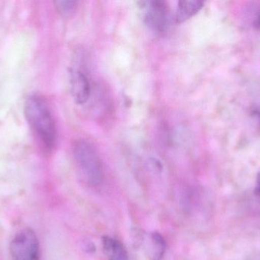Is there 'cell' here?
<instances>
[{"mask_svg": "<svg viewBox=\"0 0 260 260\" xmlns=\"http://www.w3.org/2000/svg\"><path fill=\"white\" fill-rule=\"evenodd\" d=\"M24 113L44 151H53L56 146V127L45 99L39 95H30L24 102Z\"/></svg>", "mask_w": 260, "mask_h": 260, "instance_id": "obj_1", "label": "cell"}, {"mask_svg": "<svg viewBox=\"0 0 260 260\" xmlns=\"http://www.w3.org/2000/svg\"><path fill=\"white\" fill-rule=\"evenodd\" d=\"M73 154L83 180L89 186H99L103 181V166L92 145L87 140H77L73 146Z\"/></svg>", "mask_w": 260, "mask_h": 260, "instance_id": "obj_2", "label": "cell"}, {"mask_svg": "<svg viewBox=\"0 0 260 260\" xmlns=\"http://www.w3.org/2000/svg\"><path fill=\"white\" fill-rule=\"evenodd\" d=\"M14 260H40V244L32 229L23 228L15 234L9 246Z\"/></svg>", "mask_w": 260, "mask_h": 260, "instance_id": "obj_3", "label": "cell"}, {"mask_svg": "<svg viewBox=\"0 0 260 260\" xmlns=\"http://www.w3.org/2000/svg\"><path fill=\"white\" fill-rule=\"evenodd\" d=\"M145 24L155 33L166 32L170 24V10L165 1L141 2Z\"/></svg>", "mask_w": 260, "mask_h": 260, "instance_id": "obj_4", "label": "cell"}, {"mask_svg": "<svg viewBox=\"0 0 260 260\" xmlns=\"http://www.w3.org/2000/svg\"><path fill=\"white\" fill-rule=\"evenodd\" d=\"M70 90L75 102L79 105L86 103L91 93V83L85 73L71 69L70 72Z\"/></svg>", "mask_w": 260, "mask_h": 260, "instance_id": "obj_5", "label": "cell"}, {"mask_svg": "<svg viewBox=\"0 0 260 260\" xmlns=\"http://www.w3.org/2000/svg\"><path fill=\"white\" fill-rule=\"evenodd\" d=\"M103 247L105 254L109 260H129L127 251L118 240L111 237L103 238Z\"/></svg>", "mask_w": 260, "mask_h": 260, "instance_id": "obj_6", "label": "cell"}, {"mask_svg": "<svg viewBox=\"0 0 260 260\" xmlns=\"http://www.w3.org/2000/svg\"><path fill=\"white\" fill-rule=\"evenodd\" d=\"M204 6V3L197 0L179 2L176 12V21L182 23L197 15Z\"/></svg>", "mask_w": 260, "mask_h": 260, "instance_id": "obj_7", "label": "cell"}, {"mask_svg": "<svg viewBox=\"0 0 260 260\" xmlns=\"http://www.w3.org/2000/svg\"><path fill=\"white\" fill-rule=\"evenodd\" d=\"M150 258L152 260H160L166 250V242L160 234L153 232L148 239V247Z\"/></svg>", "mask_w": 260, "mask_h": 260, "instance_id": "obj_8", "label": "cell"}, {"mask_svg": "<svg viewBox=\"0 0 260 260\" xmlns=\"http://www.w3.org/2000/svg\"><path fill=\"white\" fill-rule=\"evenodd\" d=\"M56 11L62 17H69L74 13L78 6L77 1H55Z\"/></svg>", "mask_w": 260, "mask_h": 260, "instance_id": "obj_9", "label": "cell"}, {"mask_svg": "<svg viewBox=\"0 0 260 260\" xmlns=\"http://www.w3.org/2000/svg\"><path fill=\"white\" fill-rule=\"evenodd\" d=\"M254 194L256 196L260 197V170L256 177V186H255Z\"/></svg>", "mask_w": 260, "mask_h": 260, "instance_id": "obj_10", "label": "cell"}, {"mask_svg": "<svg viewBox=\"0 0 260 260\" xmlns=\"http://www.w3.org/2000/svg\"><path fill=\"white\" fill-rule=\"evenodd\" d=\"M253 27L257 30H260V10L256 14L254 20H253Z\"/></svg>", "mask_w": 260, "mask_h": 260, "instance_id": "obj_11", "label": "cell"}]
</instances>
